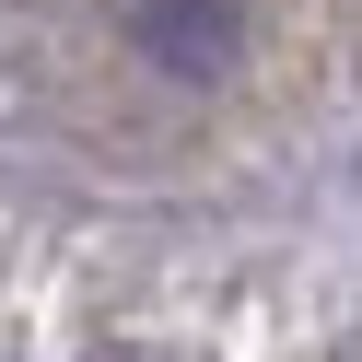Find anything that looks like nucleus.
<instances>
[{"mask_svg":"<svg viewBox=\"0 0 362 362\" xmlns=\"http://www.w3.org/2000/svg\"><path fill=\"white\" fill-rule=\"evenodd\" d=\"M141 47L164 59L175 82H211V71H234V47H245V0H141Z\"/></svg>","mask_w":362,"mask_h":362,"instance_id":"f257e3e1","label":"nucleus"},{"mask_svg":"<svg viewBox=\"0 0 362 362\" xmlns=\"http://www.w3.org/2000/svg\"><path fill=\"white\" fill-rule=\"evenodd\" d=\"M117 362H141V351H117Z\"/></svg>","mask_w":362,"mask_h":362,"instance_id":"f03ea898","label":"nucleus"}]
</instances>
